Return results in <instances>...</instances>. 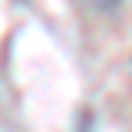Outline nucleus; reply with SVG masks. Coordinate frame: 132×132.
I'll list each match as a JSON object with an SVG mask.
<instances>
[{
    "label": "nucleus",
    "mask_w": 132,
    "mask_h": 132,
    "mask_svg": "<svg viewBox=\"0 0 132 132\" xmlns=\"http://www.w3.org/2000/svg\"><path fill=\"white\" fill-rule=\"evenodd\" d=\"M76 3L89 13H112L116 7H122V0H76Z\"/></svg>",
    "instance_id": "obj_1"
}]
</instances>
